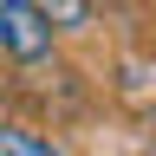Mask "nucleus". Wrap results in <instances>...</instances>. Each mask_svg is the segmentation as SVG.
<instances>
[{
    "mask_svg": "<svg viewBox=\"0 0 156 156\" xmlns=\"http://www.w3.org/2000/svg\"><path fill=\"white\" fill-rule=\"evenodd\" d=\"M0 46L13 58H46L52 52V26L39 7H20V0H0Z\"/></svg>",
    "mask_w": 156,
    "mask_h": 156,
    "instance_id": "1",
    "label": "nucleus"
},
{
    "mask_svg": "<svg viewBox=\"0 0 156 156\" xmlns=\"http://www.w3.org/2000/svg\"><path fill=\"white\" fill-rule=\"evenodd\" d=\"M0 156H58V150L26 124H0Z\"/></svg>",
    "mask_w": 156,
    "mask_h": 156,
    "instance_id": "2",
    "label": "nucleus"
}]
</instances>
